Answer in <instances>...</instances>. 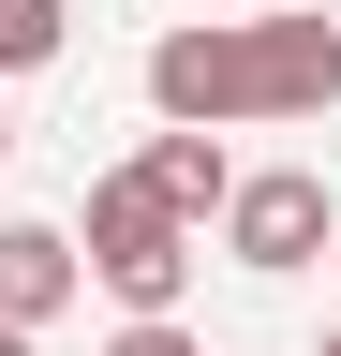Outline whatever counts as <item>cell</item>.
I'll list each match as a JSON object with an SVG mask.
<instances>
[{"label":"cell","instance_id":"obj_1","mask_svg":"<svg viewBox=\"0 0 341 356\" xmlns=\"http://www.w3.org/2000/svg\"><path fill=\"white\" fill-rule=\"evenodd\" d=\"M163 134H238V119H326L341 104V15H178L149 44Z\"/></svg>","mask_w":341,"mask_h":356},{"label":"cell","instance_id":"obj_2","mask_svg":"<svg viewBox=\"0 0 341 356\" xmlns=\"http://www.w3.org/2000/svg\"><path fill=\"white\" fill-rule=\"evenodd\" d=\"M193 222H163L149 193H134V163L119 178H90V222H74V267L119 297V327H178V297H193Z\"/></svg>","mask_w":341,"mask_h":356},{"label":"cell","instance_id":"obj_3","mask_svg":"<svg viewBox=\"0 0 341 356\" xmlns=\"http://www.w3.org/2000/svg\"><path fill=\"white\" fill-rule=\"evenodd\" d=\"M326 238H341V208H326V178H312V163H252L238 193H223V252L252 267V282H297Z\"/></svg>","mask_w":341,"mask_h":356},{"label":"cell","instance_id":"obj_4","mask_svg":"<svg viewBox=\"0 0 341 356\" xmlns=\"http://www.w3.org/2000/svg\"><path fill=\"white\" fill-rule=\"evenodd\" d=\"M74 282H90V267H74V222H0V327L15 341H45L74 312Z\"/></svg>","mask_w":341,"mask_h":356},{"label":"cell","instance_id":"obj_5","mask_svg":"<svg viewBox=\"0 0 341 356\" xmlns=\"http://www.w3.org/2000/svg\"><path fill=\"white\" fill-rule=\"evenodd\" d=\"M134 193H149L163 222H193V238H208L223 193H238V163H223V134H149V149H134Z\"/></svg>","mask_w":341,"mask_h":356},{"label":"cell","instance_id":"obj_6","mask_svg":"<svg viewBox=\"0 0 341 356\" xmlns=\"http://www.w3.org/2000/svg\"><path fill=\"white\" fill-rule=\"evenodd\" d=\"M74 44V0H0V74H45Z\"/></svg>","mask_w":341,"mask_h":356},{"label":"cell","instance_id":"obj_7","mask_svg":"<svg viewBox=\"0 0 341 356\" xmlns=\"http://www.w3.org/2000/svg\"><path fill=\"white\" fill-rule=\"evenodd\" d=\"M104 356H208V341H193V327H119Z\"/></svg>","mask_w":341,"mask_h":356},{"label":"cell","instance_id":"obj_8","mask_svg":"<svg viewBox=\"0 0 341 356\" xmlns=\"http://www.w3.org/2000/svg\"><path fill=\"white\" fill-rule=\"evenodd\" d=\"M0 163H15V104H0Z\"/></svg>","mask_w":341,"mask_h":356},{"label":"cell","instance_id":"obj_9","mask_svg":"<svg viewBox=\"0 0 341 356\" xmlns=\"http://www.w3.org/2000/svg\"><path fill=\"white\" fill-rule=\"evenodd\" d=\"M0 356H45V341H15V327H0Z\"/></svg>","mask_w":341,"mask_h":356},{"label":"cell","instance_id":"obj_10","mask_svg":"<svg viewBox=\"0 0 341 356\" xmlns=\"http://www.w3.org/2000/svg\"><path fill=\"white\" fill-rule=\"evenodd\" d=\"M193 15H238V0H193Z\"/></svg>","mask_w":341,"mask_h":356},{"label":"cell","instance_id":"obj_11","mask_svg":"<svg viewBox=\"0 0 341 356\" xmlns=\"http://www.w3.org/2000/svg\"><path fill=\"white\" fill-rule=\"evenodd\" d=\"M312 356H341V327H326V341H312Z\"/></svg>","mask_w":341,"mask_h":356},{"label":"cell","instance_id":"obj_12","mask_svg":"<svg viewBox=\"0 0 341 356\" xmlns=\"http://www.w3.org/2000/svg\"><path fill=\"white\" fill-rule=\"evenodd\" d=\"M326 267H341V238H326Z\"/></svg>","mask_w":341,"mask_h":356},{"label":"cell","instance_id":"obj_13","mask_svg":"<svg viewBox=\"0 0 341 356\" xmlns=\"http://www.w3.org/2000/svg\"><path fill=\"white\" fill-rule=\"evenodd\" d=\"M326 15H341V0H326Z\"/></svg>","mask_w":341,"mask_h":356}]
</instances>
